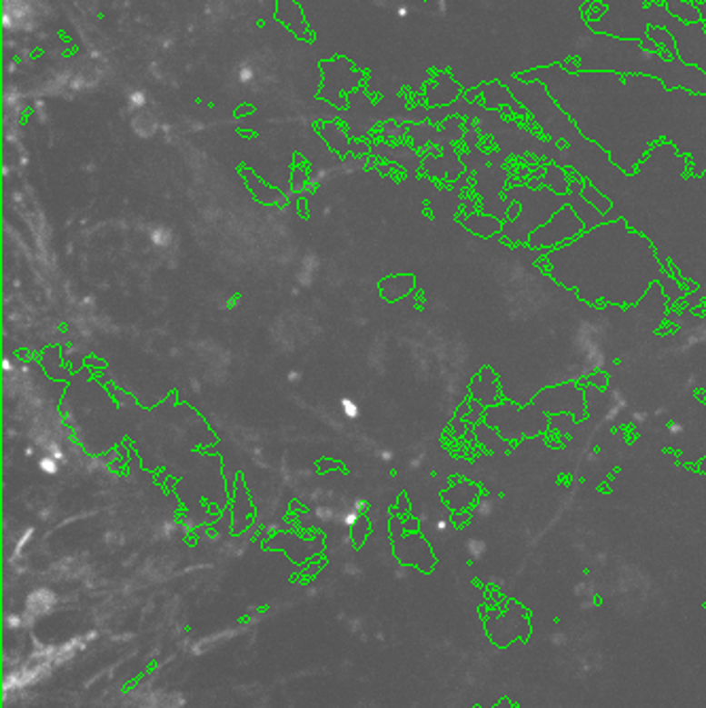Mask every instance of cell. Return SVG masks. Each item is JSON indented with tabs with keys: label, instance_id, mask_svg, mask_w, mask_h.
<instances>
[{
	"label": "cell",
	"instance_id": "9",
	"mask_svg": "<svg viewBox=\"0 0 706 708\" xmlns=\"http://www.w3.org/2000/svg\"><path fill=\"white\" fill-rule=\"evenodd\" d=\"M343 412H346V416L354 418L356 416V405L353 404V401H343Z\"/></svg>",
	"mask_w": 706,
	"mask_h": 708
},
{
	"label": "cell",
	"instance_id": "8",
	"mask_svg": "<svg viewBox=\"0 0 706 708\" xmlns=\"http://www.w3.org/2000/svg\"><path fill=\"white\" fill-rule=\"evenodd\" d=\"M588 384L590 386H596V388H604L607 386V375H604L602 372H598L594 375H590L588 378Z\"/></svg>",
	"mask_w": 706,
	"mask_h": 708
},
{
	"label": "cell",
	"instance_id": "7",
	"mask_svg": "<svg viewBox=\"0 0 706 708\" xmlns=\"http://www.w3.org/2000/svg\"><path fill=\"white\" fill-rule=\"evenodd\" d=\"M582 195L585 197V202H590L592 206H594L596 210H601L602 214H607L609 210H611V200H609V195H604L602 191H598V189L594 187V184H590V183H585V181H583Z\"/></svg>",
	"mask_w": 706,
	"mask_h": 708
},
{
	"label": "cell",
	"instance_id": "5",
	"mask_svg": "<svg viewBox=\"0 0 706 708\" xmlns=\"http://www.w3.org/2000/svg\"><path fill=\"white\" fill-rule=\"evenodd\" d=\"M666 9L672 13L674 17L683 19L687 24H696L702 22V13H700L698 5L691 3V0H664Z\"/></svg>",
	"mask_w": 706,
	"mask_h": 708
},
{
	"label": "cell",
	"instance_id": "10",
	"mask_svg": "<svg viewBox=\"0 0 706 708\" xmlns=\"http://www.w3.org/2000/svg\"><path fill=\"white\" fill-rule=\"evenodd\" d=\"M696 3H704L706 5V0H696Z\"/></svg>",
	"mask_w": 706,
	"mask_h": 708
},
{
	"label": "cell",
	"instance_id": "2",
	"mask_svg": "<svg viewBox=\"0 0 706 708\" xmlns=\"http://www.w3.org/2000/svg\"><path fill=\"white\" fill-rule=\"evenodd\" d=\"M607 11L601 17L588 19V25L596 35L639 41L645 51H660L649 28H661L674 38V55L683 64L696 66L706 73V25L704 22L687 24L674 17L666 6L647 0H601Z\"/></svg>",
	"mask_w": 706,
	"mask_h": 708
},
{
	"label": "cell",
	"instance_id": "1",
	"mask_svg": "<svg viewBox=\"0 0 706 708\" xmlns=\"http://www.w3.org/2000/svg\"><path fill=\"white\" fill-rule=\"evenodd\" d=\"M706 22V5L696 3ZM520 81H541L553 102L571 115L579 132H594L590 140L604 146L613 164L632 175L636 162L658 138H668L681 153H690L693 172L706 170V95L685 87H666L649 75H620L609 70L569 73L564 66L526 70Z\"/></svg>",
	"mask_w": 706,
	"mask_h": 708
},
{
	"label": "cell",
	"instance_id": "4",
	"mask_svg": "<svg viewBox=\"0 0 706 708\" xmlns=\"http://www.w3.org/2000/svg\"><path fill=\"white\" fill-rule=\"evenodd\" d=\"M583 227H585L583 221L579 219L575 210H572L571 206H564V208H560L556 214H553L552 223L532 229V232L528 234V244L531 246L560 244V242H566V240H571L572 235H577Z\"/></svg>",
	"mask_w": 706,
	"mask_h": 708
},
{
	"label": "cell",
	"instance_id": "6",
	"mask_svg": "<svg viewBox=\"0 0 706 708\" xmlns=\"http://www.w3.org/2000/svg\"><path fill=\"white\" fill-rule=\"evenodd\" d=\"M543 184H545L547 189H552L553 194H558V195H564V191L571 187L569 176H566V172L560 168V165H550V168H547Z\"/></svg>",
	"mask_w": 706,
	"mask_h": 708
},
{
	"label": "cell",
	"instance_id": "3",
	"mask_svg": "<svg viewBox=\"0 0 706 708\" xmlns=\"http://www.w3.org/2000/svg\"><path fill=\"white\" fill-rule=\"evenodd\" d=\"M585 394L583 388H579L577 384H560V386H552L545 388L543 393L537 394L528 407L524 410H518V431L513 433V437H522V435H541L550 429L547 424L545 414H564L571 412L575 423H582L585 418ZM512 437V439H513Z\"/></svg>",
	"mask_w": 706,
	"mask_h": 708
}]
</instances>
